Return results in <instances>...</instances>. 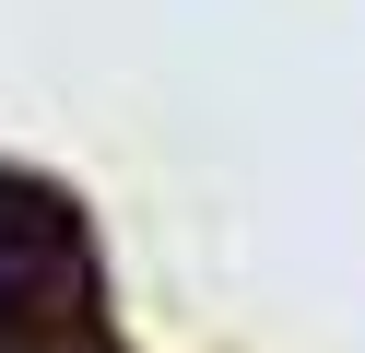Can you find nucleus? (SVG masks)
<instances>
[{
  "label": "nucleus",
  "instance_id": "obj_1",
  "mask_svg": "<svg viewBox=\"0 0 365 353\" xmlns=\"http://www.w3.org/2000/svg\"><path fill=\"white\" fill-rule=\"evenodd\" d=\"M0 353H118L95 224L48 177H0Z\"/></svg>",
  "mask_w": 365,
  "mask_h": 353
}]
</instances>
